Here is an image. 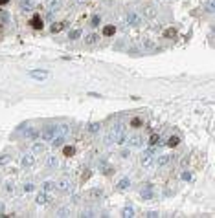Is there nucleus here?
<instances>
[{
  "mask_svg": "<svg viewBox=\"0 0 215 218\" xmlns=\"http://www.w3.org/2000/svg\"><path fill=\"white\" fill-rule=\"evenodd\" d=\"M83 216H96L94 211H83Z\"/></svg>",
  "mask_w": 215,
  "mask_h": 218,
  "instance_id": "41",
  "label": "nucleus"
},
{
  "mask_svg": "<svg viewBox=\"0 0 215 218\" xmlns=\"http://www.w3.org/2000/svg\"><path fill=\"white\" fill-rule=\"evenodd\" d=\"M61 6H63V0H48V4H46L48 11H57Z\"/></svg>",
  "mask_w": 215,
  "mask_h": 218,
  "instance_id": "10",
  "label": "nucleus"
},
{
  "mask_svg": "<svg viewBox=\"0 0 215 218\" xmlns=\"http://www.w3.org/2000/svg\"><path fill=\"white\" fill-rule=\"evenodd\" d=\"M145 216H147V218H155V216H158V213H156V211H149Z\"/></svg>",
  "mask_w": 215,
  "mask_h": 218,
  "instance_id": "39",
  "label": "nucleus"
},
{
  "mask_svg": "<svg viewBox=\"0 0 215 218\" xmlns=\"http://www.w3.org/2000/svg\"><path fill=\"white\" fill-rule=\"evenodd\" d=\"M33 163H35V158H33L31 154H24L22 160H20V165H22V167H31Z\"/></svg>",
  "mask_w": 215,
  "mask_h": 218,
  "instance_id": "11",
  "label": "nucleus"
},
{
  "mask_svg": "<svg viewBox=\"0 0 215 218\" xmlns=\"http://www.w3.org/2000/svg\"><path fill=\"white\" fill-rule=\"evenodd\" d=\"M30 24H31V28H33V30H42V26H44V24H42V18H41V15H39V13L31 17Z\"/></svg>",
  "mask_w": 215,
  "mask_h": 218,
  "instance_id": "7",
  "label": "nucleus"
},
{
  "mask_svg": "<svg viewBox=\"0 0 215 218\" xmlns=\"http://www.w3.org/2000/svg\"><path fill=\"white\" fill-rule=\"evenodd\" d=\"M182 180H184V182H189V180H191V172H182Z\"/></svg>",
  "mask_w": 215,
  "mask_h": 218,
  "instance_id": "38",
  "label": "nucleus"
},
{
  "mask_svg": "<svg viewBox=\"0 0 215 218\" xmlns=\"http://www.w3.org/2000/svg\"><path fill=\"white\" fill-rule=\"evenodd\" d=\"M99 128H101V125H99V123H90V125L86 127V130H88V132H92V134H94V132H99Z\"/></svg>",
  "mask_w": 215,
  "mask_h": 218,
  "instance_id": "26",
  "label": "nucleus"
},
{
  "mask_svg": "<svg viewBox=\"0 0 215 218\" xmlns=\"http://www.w3.org/2000/svg\"><path fill=\"white\" fill-rule=\"evenodd\" d=\"M149 143L153 145V147H155V145H158V147H160V145H162V139H160V136H156V134H153V136L149 137Z\"/></svg>",
  "mask_w": 215,
  "mask_h": 218,
  "instance_id": "24",
  "label": "nucleus"
},
{
  "mask_svg": "<svg viewBox=\"0 0 215 218\" xmlns=\"http://www.w3.org/2000/svg\"><path fill=\"white\" fill-rule=\"evenodd\" d=\"M46 167H48V169H57V167H59V160H57L55 154L46 156Z\"/></svg>",
  "mask_w": 215,
  "mask_h": 218,
  "instance_id": "8",
  "label": "nucleus"
},
{
  "mask_svg": "<svg viewBox=\"0 0 215 218\" xmlns=\"http://www.w3.org/2000/svg\"><path fill=\"white\" fill-rule=\"evenodd\" d=\"M2 213H4V205H2V204H0V214H2Z\"/></svg>",
  "mask_w": 215,
  "mask_h": 218,
  "instance_id": "45",
  "label": "nucleus"
},
{
  "mask_svg": "<svg viewBox=\"0 0 215 218\" xmlns=\"http://www.w3.org/2000/svg\"><path fill=\"white\" fill-rule=\"evenodd\" d=\"M22 189H24V192H31V191L35 189V185H33V183H24Z\"/></svg>",
  "mask_w": 215,
  "mask_h": 218,
  "instance_id": "36",
  "label": "nucleus"
},
{
  "mask_svg": "<svg viewBox=\"0 0 215 218\" xmlns=\"http://www.w3.org/2000/svg\"><path fill=\"white\" fill-rule=\"evenodd\" d=\"M175 156H169V154H162V156H158L156 158V165L158 167H165L167 163H171V160H173Z\"/></svg>",
  "mask_w": 215,
  "mask_h": 218,
  "instance_id": "9",
  "label": "nucleus"
},
{
  "mask_svg": "<svg viewBox=\"0 0 215 218\" xmlns=\"http://www.w3.org/2000/svg\"><path fill=\"white\" fill-rule=\"evenodd\" d=\"M8 2H9V0H0V6H6Z\"/></svg>",
  "mask_w": 215,
  "mask_h": 218,
  "instance_id": "43",
  "label": "nucleus"
},
{
  "mask_svg": "<svg viewBox=\"0 0 215 218\" xmlns=\"http://www.w3.org/2000/svg\"><path fill=\"white\" fill-rule=\"evenodd\" d=\"M99 24H101V17L99 15H94L92 17V26L96 28V26H99Z\"/></svg>",
  "mask_w": 215,
  "mask_h": 218,
  "instance_id": "33",
  "label": "nucleus"
},
{
  "mask_svg": "<svg viewBox=\"0 0 215 218\" xmlns=\"http://www.w3.org/2000/svg\"><path fill=\"white\" fill-rule=\"evenodd\" d=\"M98 39H99V37L96 35V33H90V35L85 37V42H86V44H96V42H98Z\"/></svg>",
  "mask_w": 215,
  "mask_h": 218,
  "instance_id": "22",
  "label": "nucleus"
},
{
  "mask_svg": "<svg viewBox=\"0 0 215 218\" xmlns=\"http://www.w3.org/2000/svg\"><path fill=\"white\" fill-rule=\"evenodd\" d=\"M88 0H77V4H86Z\"/></svg>",
  "mask_w": 215,
  "mask_h": 218,
  "instance_id": "44",
  "label": "nucleus"
},
{
  "mask_svg": "<svg viewBox=\"0 0 215 218\" xmlns=\"http://www.w3.org/2000/svg\"><path fill=\"white\" fill-rule=\"evenodd\" d=\"M70 214V209L68 207H61L59 211H57V216H68Z\"/></svg>",
  "mask_w": 215,
  "mask_h": 218,
  "instance_id": "32",
  "label": "nucleus"
},
{
  "mask_svg": "<svg viewBox=\"0 0 215 218\" xmlns=\"http://www.w3.org/2000/svg\"><path fill=\"white\" fill-rule=\"evenodd\" d=\"M6 191L13 194V192H15V183H13V182H8V183H6Z\"/></svg>",
  "mask_w": 215,
  "mask_h": 218,
  "instance_id": "34",
  "label": "nucleus"
},
{
  "mask_svg": "<svg viewBox=\"0 0 215 218\" xmlns=\"http://www.w3.org/2000/svg\"><path fill=\"white\" fill-rule=\"evenodd\" d=\"M101 196H103V189H99V187H94V189H90V191L85 192V198L86 200H99Z\"/></svg>",
  "mask_w": 215,
  "mask_h": 218,
  "instance_id": "3",
  "label": "nucleus"
},
{
  "mask_svg": "<svg viewBox=\"0 0 215 218\" xmlns=\"http://www.w3.org/2000/svg\"><path fill=\"white\" fill-rule=\"evenodd\" d=\"M206 11H208V13H211V11H213V4H211V2H210V4H206Z\"/></svg>",
  "mask_w": 215,
  "mask_h": 218,
  "instance_id": "42",
  "label": "nucleus"
},
{
  "mask_svg": "<svg viewBox=\"0 0 215 218\" xmlns=\"http://www.w3.org/2000/svg\"><path fill=\"white\" fill-rule=\"evenodd\" d=\"M54 189H55V182H50V180H48V182L42 183V191H44V192H50V191H54Z\"/></svg>",
  "mask_w": 215,
  "mask_h": 218,
  "instance_id": "20",
  "label": "nucleus"
},
{
  "mask_svg": "<svg viewBox=\"0 0 215 218\" xmlns=\"http://www.w3.org/2000/svg\"><path fill=\"white\" fill-rule=\"evenodd\" d=\"M35 202H37L39 205H46V204H48V196L44 194V192H41V194L35 198Z\"/></svg>",
  "mask_w": 215,
  "mask_h": 218,
  "instance_id": "23",
  "label": "nucleus"
},
{
  "mask_svg": "<svg viewBox=\"0 0 215 218\" xmlns=\"http://www.w3.org/2000/svg\"><path fill=\"white\" fill-rule=\"evenodd\" d=\"M55 187H57L61 192H70V191H72V182H70L66 176H63V178L55 183Z\"/></svg>",
  "mask_w": 215,
  "mask_h": 218,
  "instance_id": "2",
  "label": "nucleus"
},
{
  "mask_svg": "<svg viewBox=\"0 0 215 218\" xmlns=\"http://www.w3.org/2000/svg\"><path fill=\"white\" fill-rule=\"evenodd\" d=\"M143 15H145L147 18H153V17L156 15V11H155L153 6H145V8H143Z\"/></svg>",
  "mask_w": 215,
  "mask_h": 218,
  "instance_id": "18",
  "label": "nucleus"
},
{
  "mask_svg": "<svg viewBox=\"0 0 215 218\" xmlns=\"http://www.w3.org/2000/svg\"><path fill=\"white\" fill-rule=\"evenodd\" d=\"M131 145H132V147H140V145H142V137H140V136L131 137Z\"/></svg>",
  "mask_w": 215,
  "mask_h": 218,
  "instance_id": "30",
  "label": "nucleus"
},
{
  "mask_svg": "<svg viewBox=\"0 0 215 218\" xmlns=\"http://www.w3.org/2000/svg\"><path fill=\"white\" fill-rule=\"evenodd\" d=\"M20 9L22 11H31L33 9V2L31 0H20Z\"/></svg>",
  "mask_w": 215,
  "mask_h": 218,
  "instance_id": "14",
  "label": "nucleus"
},
{
  "mask_svg": "<svg viewBox=\"0 0 215 218\" xmlns=\"http://www.w3.org/2000/svg\"><path fill=\"white\" fill-rule=\"evenodd\" d=\"M164 39H169V40L177 39V30H175V28H167V30L164 31Z\"/></svg>",
  "mask_w": 215,
  "mask_h": 218,
  "instance_id": "15",
  "label": "nucleus"
},
{
  "mask_svg": "<svg viewBox=\"0 0 215 218\" xmlns=\"http://www.w3.org/2000/svg\"><path fill=\"white\" fill-rule=\"evenodd\" d=\"M11 161V156L9 154H2V156H0V167H2V165H8Z\"/></svg>",
  "mask_w": 215,
  "mask_h": 218,
  "instance_id": "29",
  "label": "nucleus"
},
{
  "mask_svg": "<svg viewBox=\"0 0 215 218\" xmlns=\"http://www.w3.org/2000/svg\"><path fill=\"white\" fill-rule=\"evenodd\" d=\"M66 28V22H57V24H52V33H59V31H63Z\"/></svg>",
  "mask_w": 215,
  "mask_h": 218,
  "instance_id": "16",
  "label": "nucleus"
},
{
  "mask_svg": "<svg viewBox=\"0 0 215 218\" xmlns=\"http://www.w3.org/2000/svg\"><path fill=\"white\" fill-rule=\"evenodd\" d=\"M114 33H116V26H112V24H109V26L103 28V35L105 37H112Z\"/></svg>",
  "mask_w": 215,
  "mask_h": 218,
  "instance_id": "17",
  "label": "nucleus"
},
{
  "mask_svg": "<svg viewBox=\"0 0 215 218\" xmlns=\"http://www.w3.org/2000/svg\"><path fill=\"white\" fill-rule=\"evenodd\" d=\"M129 187H131V180H129V178H122V180L118 182V185H116L118 191H127Z\"/></svg>",
  "mask_w": 215,
  "mask_h": 218,
  "instance_id": "12",
  "label": "nucleus"
},
{
  "mask_svg": "<svg viewBox=\"0 0 215 218\" xmlns=\"http://www.w3.org/2000/svg\"><path fill=\"white\" fill-rule=\"evenodd\" d=\"M90 176H92V172H90V171H86V172H83V174H81V183H85V182H88V178H90Z\"/></svg>",
  "mask_w": 215,
  "mask_h": 218,
  "instance_id": "35",
  "label": "nucleus"
},
{
  "mask_svg": "<svg viewBox=\"0 0 215 218\" xmlns=\"http://www.w3.org/2000/svg\"><path fill=\"white\" fill-rule=\"evenodd\" d=\"M81 37V30H72V31H68V39L70 40H77Z\"/></svg>",
  "mask_w": 215,
  "mask_h": 218,
  "instance_id": "21",
  "label": "nucleus"
},
{
  "mask_svg": "<svg viewBox=\"0 0 215 218\" xmlns=\"http://www.w3.org/2000/svg\"><path fill=\"white\" fill-rule=\"evenodd\" d=\"M28 75L31 77V79H37V81H44V79H48V71L46 70H30L28 71Z\"/></svg>",
  "mask_w": 215,
  "mask_h": 218,
  "instance_id": "5",
  "label": "nucleus"
},
{
  "mask_svg": "<svg viewBox=\"0 0 215 218\" xmlns=\"http://www.w3.org/2000/svg\"><path fill=\"white\" fill-rule=\"evenodd\" d=\"M153 154H155V150L153 149H149V150H145L143 152V156H142V160H140V163H142V167H151L153 165Z\"/></svg>",
  "mask_w": 215,
  "mask_h": 218,
  "instance_id": "4",
  "label": "nucleus"
},
{
  "mask_svg": "<svg viewBox=\"0 0 215 218\" xmlns=\"http://www.w3.org/2000/svg\"><path fill=\"white\" fill-rule=\"evenodd\" d=\"M178 143H180V137H178V136H171L169 139H167V145H169V147H177Z\"/></svg>",
  "mask_w": 215,
  "mask_h": 218,
  "instance_id": "25",
  "label": "nucleus"
},
{
  "mask_svg": "<svg viewBox=\"0 0 215 218\" xmlns=\"http://www.w3.org/2000/svg\"><path fill=\"white\" fill-rule=\"evenodd\" d=\"M63 154H64L66 158H72V156H74V154H76V149H74V147H72V145H66V147L63 149Z\"/></svg>",
  "mask_w": 215,
  "mask_h": 218,
  "instance_id": "19",
  "label": "nucleus"
},
{
  "mask_svg": "<svg viewBox=\"0 0 215 218\" xmlns=\"http://www.w3.org/2000/svg\"><path fill=\"white\" fill-rule=\"evenodd\" d=\"M131 127H132V128H138V127H142V119H140V117H134V119L131 121Z\"/></svg>",
  "mask_w": 215,
  "mask_h": 218,
  "instance_id": "31",
  "label": "nucleus"
},
{
  "mask_svg": "<svg viewBox=\"0 0 215 218\" xmlns=\"http://www.w3.org/2000/svg\"><path fill=\"white\" fill-rule=\"evenodd\" d=\"M122 216H125V218H131V216H134V209H132V207H125V209L122 211Z\"/></svg>",
  "mask_w": 215,
  "mask_h": 218,
  "instance_id": "28",
  "label": "nucleus"
},
{
  "mask_svg": "<svg viewBox=\"0 0 215 218\" xmlns=\"http://www.w3.org/2000/svg\"><path fill=\"white\" fill-rule=\"evenodd\" d=\"M119 156H122V158H129V156H131V150H129V149H123L122 152H119Z\"/></svg>",
  "mask_w": 215,
  "mask_h": 218,
  "instance_id": "37",
  "label": "nucleus"
},
{
  "mask_svg": "<svg viewBox=\"0 0 215 218\" xmlns=\"http://www.w3.org/2000/svg\"><path fill=\"white\" fill-rule=\"evenodd\" d=\"M127 24H131V26H140V24H142V17L136 11H129L127 13Z\"/></svg>",
  "mask_w": 215,
  "mask_h": 218,
  "instance_id": "6",
  "label": "nucleus"
},
{
  "mask_svg": "<svg viewBox=\"0 0 215 218\" xmlns=\"http://www.w3.org/2000/svg\"><path fill=\"white\" fill-rule=\"evenodd\" d=\"M57 134H59V127H57V125H52V127H46V128L42 130L41 137H42L44 141H52Z\"/></svg>",
  "mask_w": 215,
  "mask_h": 218,
  "instance_id": "1",
  "label": "nucleus"
},
{
  "mask_svg": "<svg viewBox=\"0 0 215 218\" xmlns=\"http://www.w3.org/2000/svg\"><path fill=\"white\" fill-rule=\"evenodd\" d=\"M142 198L143 200H151L153 198V185H147L145 189H142Z\"/></svg>",
  "mask_w": 215,
  "mask_h": 218,
  "instance_id": "13",
  "label": "nucleus"
},
{
  "mask_svg": "<svg viewBox=\"0 0 215 218\" xmlns=\"http://www.w3.org/2000/svg\"><path fill=\"white\" fill-rule=\"evenodd\" d=\"M44 149H46V147H44L42 143H35V145H33V152H35V154H42Z\"/></svg>",
  "mask_w": 215,
  "mask_h": 218,
  "instance_id": "27",
  "label": "nucleus"
},
{
  "mask_svg": "<svg viewBox=\"0 0 215 218\" xmlns=\"http://www.w3.org/2000/svg\"><path fill=\"white\" fill-rule=\"evenodd\" d=\"M143 46H145V48H155V44L151 40H143Z\"/></svg>",
  "mask_w": 215,
  "mask_h": 218,
  "instance_id": "40",
  "label": "nucleus"
}]
</instances>
